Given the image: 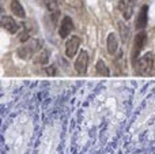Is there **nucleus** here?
Segmentation results:
<instances>
[{
    "label": "nucleus",
    "mask_w": 155,
    "mask_h": 154,
    "mask_svg": "<svg viewBox=\"0 0 155 154\" xmlns=\"http://www.w3.org/2000/svg\"><path fill=\"white\" fill-rule=\"evenodd\" d=\"M29 38H30V32L27 29H25L23 32L21 33V34H19V41H21V42H27V41H29Z\"/></svg>",
    "instance_id": "obj_15"
},
{
    "label": "nucleus",
    "mask_w": 155,
    "mask_h": 154,
    "mask_svg": "<svg viewBox=\"0 0 155 154\" xmlns=\"http://www.w3.org/2000/svg\"><path fill=\"white\" fill-rule=\"evenodd\" d=\"M40 48H41V41L40 40H29L22 46H19L18 51H16V53H18V56L21 57V59L27 60L31 56L37 55L38 52H40Z\"/></svg>",
    "instance_id": "obj_1"
},
{
    "label": "nucleus",
    "mask_w": 155,
    "mask_h": 154,
    "mask_svg": "<svg viewBox=\"0 0 155 154\" xmlns=\"http://www.w3.org/2000/svg\"><path fill=\"white\" fill-rule=\"evenodd\" d=\"M11 11H12V14L15 16H18V18H25V16H26L25 8L22 7V4L18 0H12V2H11Z\"/></svg>",
    "instance_id": "obj_11"
},
{
    "label": "nucleus",
    "mask_w": 155,
    "mask_h": 154,
    "mask_svg": "<svg viewBox=\"0 0 155 154\" xmlns=\"http://www.w3.org/2000/svg\"><path fill=\"white\" fill-rule=\"evenodd\" d=\"M95 68H97V72H98L99 75H102V76H109L110 75V71H109V68H107V65L105 64L104 60H98L97 64H95Z\"/></svg>",
    "instance_id": "obj_14"
},
{
    "label": "nucleus",
    "mask_w": 155,
    "mask_h": 154,
    "mask_svg": "<svg viewBox=\"0 0 155 154\" xmlns=\"http://www.w3.org/2000/svg\"><path fill=\"white\" fill-rule=\"evenodd\" d=\"M147 15H148V5H143L139 11V16L136 21V29L142 30L147 26Z\"/></svg>",
    "instance_id": "obj_9"
},
{
    "label": "nucleus",
    "mask_w": 155,
    "mask_h": 154,
    "mask_svg": "<svg viewBox=\"0 0 155 154\" xmlns=\"http://www.w3.org/2000/svg\"><path fill=\"white\" fill-rule=\"evenodd\" d=\"M118 30H120L121 41H123V42H127V41H128V38H129V34H131L128 26H127L124 22H118Z\"/></svg>",
    "instance_id": "obj_12"
},
{
    "label": "nucleus",
    "mask_w": 155,
    "mask_h": 154,
    "mask_svg": "<svg viewBox=\"0 0 155 154\" xmlns=\"http://www.w3.org/2000/svg\"><path fill=\"white\" fill-rule=\"evenodd\" d=\"M146 42H147V33L140 30L136 35H135V44H134V49H132V62L135 64V60L137 59L140 51L144 48Z\"/></svg>",
    "instance_id": "obj_3"
},
{
    "label": "nucleus",
    "mask_w": 155,
    "mask_h": 154,
    "mask_svg": "<svg viewBox=\"0 0 155 154\" xmlns=\"http://www.w3.org/2000/svg\"><path fill=\"white\" fill-rule=\"evenodd\" d=\"M87 65H88V53L86 51H80V53L78 55V57L75 60L74 67H75L78 74L83 75V74H86V71H87Z\"/></svg>",
    "instance_id": "obj_5"
},
{
    "label": "nucleus",
    "mask_w": 155,
    "mask_h": 154,
    "mask_svg": "<svg viewBox=\"0 0 155 154\" xmlns=\"http://www.w3.org/2000/svg\"><path fill=\"white\" fill-rule=\"evenodd\" d=\"M135 65H136L137 74H140V75H148L153 71V67H154V53L153 52L144 53L137 60Z\"/></svg>",
    "instance_id": "obj_2"
},
{
    "label": "nucleus",
    "mask_w": 155,
    "mask_h": 154,
    "mask_svg": "<svg viewBox=\"0 0 155 154\" xmlns=\"http://www.w3.org/2000/svg\"><path fill=\"white\" fill-rule=\"evenodd\" d=\"M106 48L110 55H114L118 49V38L116 33H110L106 38Z\"/></svg>",
    "instance_id": "obj_10"
},
{
    "label": "nucleus",
    "mask_w": 155,
    "mask_h": 154,
    "mask_svg": "<svg viewBox=\"0 0 155 154\" xmlns=\"http://www.w3.org/2000/svg\"><path fill=\"white\" fill-rule=\"evenodd\" d=\"M48 59H49V53H48V51L42 49V51H40L37 55H35V57H34V63H37V64H46V63H48Z\"/></svg>",
    "instance_id": "obj_13"
},
{
    "label": "nucleus",
    "mask_w": 155,
    "mask_h": 154,
    "mask_svg": "<svg viewBox=\"0 0 155 154\" xmlns=\"http://www.w3.org/2000/svg\"><path fill=\"white\" fill-rule=\"evenodd\" d=\"M137 0H121L120 2V11L123 14L124 19H129L134 14V7Z\"/></svg>",
    "instance_id": "obj_7"
},
{
    "label": "nucleus",
    "mask_w": 155,
    "mask_h": 154,
    "mask_svg": "<svg viewBox=\"0 0 155 154\" xmlns=\"http://www.w3.org/2000/svg\"><path fill=\"white\" fill-rule=\"evenodd\" d=\"M2 27L4 30H7L8 33H11V34H15L19 29V25L11 16H2Z\"/></svg>",
    "instance_id": "obj_8"
},
{
    "label": "nucleus",
    "mask_w": 155,
    "mask_h": 154,
    "mask_svg": "<svg viewBox=\"0 0 155 154\" xmlns=\"http://www.w3.org/2000/svg\"><path fill=\"white\" fill-rule=\"evenodd\" d=\"M46 74L48 75H51V76H53L54 74H56V65H48V68H46Z\"/></svg>",
    "instance_id": "obj_16"
},
{
    "label": "nucleus",
    "mask_w": 155,
    "mask_h": 154,
    "mask_svg": "<svg viewBox=\"0 0 155 154\" xmlns=\"http://www.w3.org/2000/svg\"><path fill=\"white\" fill-rule=\"evenodd\" d=\"M74 30V23H72V19L70 16H64L63 21L60 22V27H59V35L61 38H67L70 37V34L72 33Z\"/></svg>",
    "instance_id": "obj_6"
},
{
    "label": "nucleus",
    "mask_w": 155,
    "mask_h": 154,
    "mask_svg": "<svg viewBox=\"0 0 155 154\" xmlns=\"http://www.w3.org/2000/svg\"><path fill=\"white\" fill-rule=\"evenodd\" d=\"M80 46V38L78 35H71L65 42V56L68 59H72L74 56L78 53Z\"/></svg>",
    "instance_id": "obj_4"
}]
</instances>
